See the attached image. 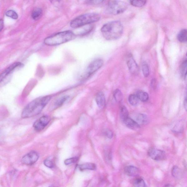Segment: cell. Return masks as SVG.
<instances>
[{
    "mask_svg": "<svg viewBox=\"0 0 187 187\" xmlns=\"http://www.w3.org/2000/svg\"><path fill=\"white\" fill-rule=\"evenodd\" d=\"M68 98L69 96H64L61 98H59L54 103L52 106V109H55L61 106L66 101L68 100Z\"/></svg>",
    "mask_w": 187,
    "mask_h": 187,
    "instance_id": "17",
    "label": "cell"
},
{
    "mask_svg": "<svg viewBox=\"0 0 187 187\" xmlns=\"http://www.w3.org/2000/svg\"><path fill=\"white\" fill-rule=\"evenodd\" d=\"M136 96L139 100L143 102L147 101L149 99V95L145 91H139L137 92Z\"/></svg>",
    "mask_w": 187,
    "mask_h": 187,
    "instance_id": "20",
    "label": "cell"
},
{
    "mask_svg": "<svg viewBox=\"0 0 187 187\" xmlns=\"http://www.w3.org/2000/svg\"><path fill=\"white\" fill-rule=\"evenodd\" d=\"M42 14V11L41 8H36L32 12V17L34 20H37L41 17Z\"/></svg>",
    "mask_w": 187,
    "mask_h": 187,
    "instance_id": "21",
    "label": "cell"
},
{
    "mask_svg": "<svg viewBox=\"0 0 187 187\" xmlns=\"http://www.w3.org/2000/svg\"><path fill=\"white\" fill-rule=\"evenodd\" d=\"M99 14L95 13H90L81 15L71 21L70 25L74 28H77L84 26L97 22L100 19Z\"/></svg>",
    "mask_w": 187,
    "mask_h": 187,
    "instance_id": "4",
    "label": "cell"
},
{
    "mask_svg": "<svg viewBox=\"0 0 187 187\" xmlns=\"http://www.w3.org/2000/svg\"><path fill=\"white\" fill-rule=\"evenodd\" d=\"M147 1H130L131 5L137 7H143L145 5Z\"/></svg>",
    "mask_w": 187,
    "mask_h": 187,
    "instance_id": "27",
    "label": "cell"
},
{
    "mask_svg": "<svg viewBox=\"0 0 187 187\" xmlns=\"http://www.w3.org/2000/svg\"><path fill=\"white\" fill-rule=\"evenodd\" d=\"M39 157V155L38 152L32 151L23 156L21 160V162L25 165H32L36 163Z\"/></svg>",
    "mask_w": 187,
    "mask_h": 187,
    "instance_id": "7",
    "label": "cell"
},
{
    "mask_svg": "<svg viewBox=\"0 0 187 187\" xmlns=\"http://www.w3.org/2000/svg\"><path fill=\"white\" fill-rule=\"evenodd\" d=\"M96 100L98 107L100 109L104 108L106 104V99L104 94L103 92H99L96 96Z\"/></svg>",
    "mask_w": 187,
    "mask_h": 187,
    "instance_id": "14",
    "label": "cell"
},
{
    "mask_svg": "<svg viewBox=\"0 0 187 187\" xmlns=\"http://www.w3.org/2000/svg\"><path fill=\"white\" fill-rule=\"evenodd\" d=\"M126 63L129 71L132 74L135 75L138 74L139 66L133 56L131 54H130L127 56V57L126 58Z\"/></svg>",
    "mask_w": 187,
    "mask_h": 187,
    "instance_id": "10",
    "label": "cell"
},
{
    "mask_svg": "<svg viewBox=\"0 0 187 187\" xmlns=\"http://www.w3.org/2000/svg\"><path fill=\"white\" fill-rule=\"evenodd\" d=\"M49 187H56L54 186H49Z\"/></svg>",
    "mask_w": 187,
    "mask_h": 187,
    "instance_id": "37",
    "label": "cell"
},
{
    "mask_svg": "<svg viewBox=\"0 0 187 187\" xmlns=\"http://www.w3.org/2000/svg\"><path fill=\"white\" fill-rule=\"evenodd\" d=\"M184 104V108L187 111V86L185 92Z\"/></svg>",
    "mask_w": 187,
    "mask_h": 187,
    "instance_id": "33",
    "label": "cell"
},
{
    "mask_svg": "<svg viewBox=\"0 0 187 187\" xmlns=\"http://www.w3.org/2000/svg\"><path fill=\"white\" fill-rule=\"evenodd\" d=\"M113 96L115 100L118 102H121L123 99V95L122 92L119 89L115 90L114 92Z\"/></svg>",
    "mask_w": 187,
    "mask_h": 187,
    "instance_id": "24",
    "label": "cell"
},
{
    "mask_svg": "<svg viewBox=\"0 0 187 187\" xmlns=\"http://www.w3.org/2000/svg\"><path fill=\"white\" fill-rule=\"evenodd\" d=\"M79 168L81 171L85 170H95L96 169V165L93 163H88L79 165Z\"/></svg>",
    "mask_w": 187,
    "mask_h": 187,
    "instance_id": "18",
    "label": "cell"
},
{
    "mask_svg": "<svg viewBox=\"0 0 187 187\" xmlns=\"http://www.w3.org/2000/svg\"><path fill=\"white\" fill-rule=\"evenodd\" d=\"M143 74L145 77H148L150 75V69L149 66L145 62H144L142 65Z\"/></svg>",
    "mask_w": 187,
    "mask_h": 187,
    "instance_id": "25",
    "label": "cell"
},
{
    "mask_svg": "<svg viewBox=\"0 0 187 187\" xmlns=\"http://www.w3.org/2000/svg\"><path fill=\"white\" fill-rule=\"evenodd\" d=\"M104 61L101 59H97L92 61L88 66L86 71L85 77H89L102 67Z\"/></svg>",
    "mask_w": 187,
    "mask_h": 187,
    "instance_id": "6",
    "label": "cell"
},
{
    "mask_svg": "<svg viewBox=\"0 0 187 187\" xmlns=\"http://www.w3.org/2000/svg\"><path fill=\"white\" fill-rule=\"evenodd\" d=\"M6 16L13 19H17L18 18V15L17 13L12 10L7 11L6 13Z\"/></svg>",
    "mask_w": 187,
    "mask_h": 187,
    "instance_id": "28",
    "label": "cell"
},
{
    "mask_svg": "<svg viewBox=\"0 0 187 187\" xmlns=\"http://www.w3.org/2000/svg\"><path fill=\"white\" fill-rule=\"evenodd\" d=\"M120 116L122 121L129 117V113L127 109L125 106L121 107L120 111Z\"/></svg>",
    "mask_w": 187,
    "mask_h": 187,
    "instance_id": "22",
    "label": "cell"
},
{
    "mask_svg": "<svg viewBox=\"0 0 187 187\" xmlns=\"http://www.w3.org/2000/svg\"><path fill=\"white\" fill-rule=\"evenodd\" d=\"M104 2L103 1H95V0H94V1H86V2L87 3L90 4V5H97V4H100L101 3H102V2Z\"/></svg>",
    "mask_w": 187,
    "mask_h": 187,
    "instance_id": "32",
    "label": "cell"
},
{
    "mask_svg": "<svg viewBox=\"0 0 187 187\" xmlns=\"http://www.w3.org/2000/svg\"><path fill=\"white\" fill-rule=\"evenodd\" d=\"M50 96H42L36 99L28 104L22 111L21 117L28 118L39 114L51 99Z\"/></svg>",
    "mask_w": 187,
    "mask_h": 187,
    "instance_id": "1",
    "label": "cell"
},
{
    "mask_svg": "<svg viewBox=\"0 0 187 187\" xmlns=\"http://www.w3.org/2000/svg\"><path fill=\"white\" fill-rule=\"evenodd\" d=\"M134 185L135 187H147L145 181L141 178H137L135 180Z\"/></svg>",
    "mask_w": 187,
    "mask_h": 187,
    "instance_id": "26",
    "label": "cell"
},
{
    "mask_svg": "<svg viewBox=\"0 0 187 187\" xmlns=\"http://www.w3.org/2000/svg\"><path fill=\"white\" fill-rule=\"evenodd\" d=\"M151 85L152 88H154V89H155L156 86V82L155 79H154L152 80Z\"/></svg>",
    "mask_w": 187,
    "mask_h": 187,
    "instance_id": "34",
    "label": "cell"
},
{
    "mask_svg": "<svg viewBox=\"0 0 187 187\" xmlns=\"http://www.w3.org/2000/svg\"><path fill=\"white\" fill-rule=\"evenodd\" d=\"M72 32L66 31L59 32L47 37L44 40L45 44L49 46H56L70 41L74 37Z\"/></svg>",
    "mask_w": 187,
    "mask_h": 187,
    "instance_id": "3",
    "label": "cell"
},
{
    "mask_svg": "<svg viewBox=\"0 0 187 187\" xmlns=\"http://www.w3.org/2000/svg\"><path fill=\"white\" fill-rule=\"evenodd\" d=\"M172 175L178 180L181 179L184 176V172L177 166H174L171 170Z\"/></svg>",
    "mask_w": 187,
    "mask_h": 187,
    "instance_id": "15",
    "label": "cell"
},
{
    "mask_svg": "<svg viewBox=\"0 0 187 187\" xmlns=\"http://www.w3.org/2000/svg\"><path fill=\"white\" fill-rule=\"evenodd\" d=\"M135 119L139 124H147L149 122V118L147 116L143 114H138L136 115Z\"/></svg>",
    "mask_w": 187,
    "mask_h": 187,
    "instance_id": "16",
    "label": "cell"
},
{
    "mask_svg": "<svg viewBox=\"0 0 187 187\" xmlns=\"http://www.w3.org/2000/svg\"><path fill=\"white\" fill-rule=\"evenodd\" d=\"M148 153L150 158L156 161L164 160L166 157L165 151L154 148H151L148 150Z\"/></svg>",
    "mask_w": 187,
    "mask_h": 187,
    "instance_id": "8",
    "label": "cell"
},
{
    "mask_svg": "<svg viewBox=\"0 0 187 187\" xmlns=\"http://www.w3.org/2000/svg\"><path fill=\"white\" fill-rule=\"evenodd\" d=\"M139 100L136 95H135V94H131L129 96V102H130V104L132 106H136L138 104Z\"/></svg>",
    "mask_w": 187,
    "mask_h": 187,
    "instance_id": "23",
    "label": "cell"
},
{
    "mask_svg": "<svg viewBox=\"0 0 187 187\" xmlns=\"http://www.w3.org/2000/svg\"><path fill=\"white\" fill-rule=\"evenodd\" d=\"M104 134L105 136L109 139H111L113 136V133L109 129H106L104 131Z\"/></svg>",
    "mask_w": 187,
    "mask_h": 187,
    "instance_id": "31",
    "label": "cell"
},
{
    "mask_svg": "<svg viewBox=\"0 0 187 187\" xmlns=\"http://www.w3.org/2000/svg\"></svg>",
    "mask_w": 187,
    "mask_h": 187,
    "instance_id": "38",
    "label": "cell"
},
{
    "mask_svg": "<svg viewBox=\"0 0 187 187\" xmlns=\"http://www.w3.org/2000/svg\"><path fill=\"white\" fill-rule=\"evenodd\" d=\"M184 76L185 80L186 82L187 83V69L185 72V73Z\"/></svg>",
    "mask_w": 187,
    "mask_h": 187,
    "instance_id": "36",
    "label": "cell"
},
{
    "mask_svg": "<svg viewBox=\"0 0 187 187\" xmlns=\"http://www.w3.org/2000/svg\"><path fill=\"white\" fill-rule=\"evenodd\" d=\"M128 4L125 2L111 1L107 4V9L110 14L117 15L124 12L127 8Z\"/></svg>",
    "mask_w": 187,
    "mask_h": 187,
    "instance_id": "5",
    "label": "cell"
},
{
    "mask_svg": "<svg viewBox=\"0 0 187 187\" xmlns=\"http://www.w3.org/2000/svg\"><path fill=\"white\" fill-rule=\"evenodd\" d=\"M22 65V64L21 63H19V62H17V63H15L12 64L8 67V68L4 71L2 73L1 76V81H2L4 79H5L6 76H8L11 72L12 71L15 69H16L18 66Z\"/></svg>",
    "mask_w": 187,
    "mask_h": 187,
    "instance_id": "12",
    "label": "cell"
},
{
    "mask_svg": "<svg viewBox=\"0 0 187 187\" xmlns=\"http://www.w3.org/2000/svg\"><path fill=\"white\" fill-rule=\"evenodd\" d=\"M102 36L107 40H114L121 37L123 27L119 21H111L105 24L101 29Z\"/></svg>",
    "mask_w": 187,
    "mask_h": 187,
    "instance_id": "2",
    "label": "cell"
},
{
    "mask_svg": "<svg viewBox=\"0 0 187 187\" xmlns=\"http://www.w3.org/2000/svg\"><path fill=\"white\" fill-rule=\"evenodd\" d=\"M50 121V118L48 116H42L37 120L33 124V128L37 131H40L46 128Z\"/></svg>",
    "mask_w": 187,
    "mask_h": 187,
    "instance_id": "9",
    "label": "cell"
},
{
    "mask_svg": "<svg viewBox=\"0 0 187 187\" xmlns=\"http://www.w3.org/2000/svg\"><path fill=\"white\" fill-rule=\"evenodd\" d=\"M44 164L46 166L49 168H53L54 165L52 161L49 159H47L45 160L44 161Z\"/></svg>",
    "mask_w": 187,
    "mask_h": 187,
    "instance_id": "30",
    "label": "cell"
},
{
    "mask_svg": "<svg viewBox=\"0 0 187 187\" xmlns=\"http://www.w3.org/2000/svg\"><path fill=\"white\" fill-rule=\"evenodd\" d=\"M124 170L127 175L131 177H136L140 173V171L138 168L132 165L126 167Z\"/></svg>",
    "mask_w": 187,
    "mask_h": 187,
    "instance_id": "11",
    "label": "cell"
},
{
    "mask_svg": "<svg viewBox=\"0 0 187 187\" xmlns=\"http://www.w3.org/2000/svg\"><path fill=\"white\" fill-rule=\"evenodd\" d=\"M4 26L3 22L2 20H1L0 21V27H1V31L3 29Z\"/></svg>",
    "mask_w": 187,
    "mask_h": 187,
    "instance_id": "35",
    "label": "cell"
},
{
    "mask_svg": "<svg viewBox=\"0 0 187 187\" xmlns=\"http://www.w3.org/2000/svg\"><path fill=\"white\" fill-rule=\"evenodd\" d=\"M124 123L129 128L133 130H137L140 128L139 124L134 120L128 117L123 121Z\"/></svg>",
    "mask_w": 187,
    "mask_h": 187,
    "instance_id": "13",
    "label": "cell"
},
{
    "mask_svg": "<svg viewBox=\"0 0 187 187\" xmlns=\"http://www.w3.org/2000/svg\"><path fill=\"white\" fill-rule=\"evenodd\" d=\"M78 160V158L74 157L66 159L64 161V163L66 165H68L76 163Z\"/></svg>",
    "mask_w": 187,
    "mask_h": 187,
    "instance_id": "29",
    "label": "cell"
},
{
    "mask_svg": "<svg viewBox=\"0 0 187 187\" xmlns=\"http://www.w3.org/2000/svg\"><path fill=\"white\" fill-rule=\"evenodd\" d=\"M177 38L180 42H187V29H184L181 30L178 34Z\"/></svg>",
    "mask_w": 187,
    "mask_h": 187,
    "instance_id": "19",
    "label": "cell"
}]
</instances>
